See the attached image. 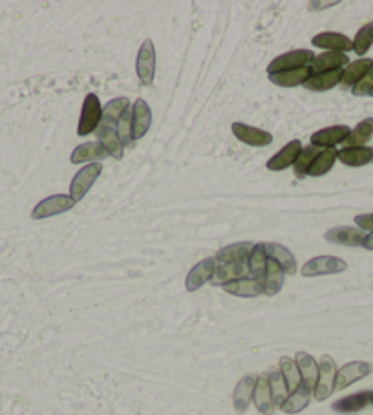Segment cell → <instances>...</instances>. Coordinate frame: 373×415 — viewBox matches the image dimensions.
Here are the masks:
<instances>
[{
    "label": "cell",
    "instance_id": "obj_1",
    "mask_svg": "<svg viewBox=\"0 0 373 415\" xmlns=\"http://www.w3.org/2000/svg\"><path fill=\"white\" fill-rule=\"evenodd\" d=\"M103 119V108L99 103V97L95 94H88L85 97V103H82V112L81 119H79V136H88V134L95 132L97 126L101 124Z\"/></svg>",
    "mask_w": 373,
    "mask_h": 415
},
{
    "label": "cell",
    "instance_id": "obj_2",
    "mask_svg": "<svg viewBox=\"0 0 373 415\" xmlns=\"http://www.w3.org/2000/svg\"><path fill=\"white\" fill-rule=\"evenodd\" d=\"M335 379H337V366L330 355H324L318 364V381L313 389L317 401H326L335 392Z\"/></svg>",
    "mask_w": 373,
    "mask_h": 415
},
{
    "label": "cell",
    "instance_id": "obj_3",
    "mask_svg": "<svg viewBox=\"0 0 373 415\" xmlns=\"http://www.w3.org/2000/svg\"><path fill=\"white\" fill-rule=\"evenodd\" d=\"M101 171H103L101 163H90V165H86L82 171H79L77 174H75V178L72 180V185H70V198H72L75 203L88 194V190H90L92 185L95 183V180L99 178Z\"/></svg>",
    "mask_w": 373,
    "mask_h": 415
},
{
    "label": "cell",
    "instance_id": "obj_4",
    "mask_svg": "<svg viewBox=\"0 0 373 415\" xmlns=\"http://www.w3.org/2000/svg\"><path fill=\"white\" fill-rule=\"evenodd\" d=\"M315 55L309 50H295V52L283 53V55L276 57L269 66H267V72L279 73V72H288V70H298L306 68V66L313 65Z\"/></svg>",
    "mask_w": 373,
    "mask_h": 415
},
{
    "label": "cell",
    "instance_id": "obj_5",
    "mask_svg": "<svg viewBox=\"0 0 373 415\" xmlns=\"http://www.w3.org/2000/svg\"><path fill=\"white\" fill-rule=\"evenodd\" d=\"M136 70H138L139 81L145 86H151L154 82L156 73V50L151 39H146L141 44L138 53V60H136Z\"/></svg>",
    "mask_w": 373,
    "mask_h": 415
},
{
    "label": "cell",
    "instance_id": "obj_6",
    "mask_svg": "<svg viewBox=\"0 0 373 415\" xmlns=\"http://www.w3.org/2000/svg\"><path fill=\"white\" fill-rule=\"evenodd\" d=\"M75 201L72 200L66 194H55V196H50L46 200H43L39 205L35 207L33 212H31V218L33 220H43V218H50V216L60 215L65 210L73 209Z\"/></svg>",
    "mask_w": 373,
    "mask_h": 415
},
{
    "label": "cell",
    "instance_id": "obj_7",
    "mask_svg": "<svg viewBox=\"0 0 373 415\" xmlns=\"http://www.w3.org/2000/svg\"><path fill=\"white\" fill-rule=\"evenodd\" d=\"M347 269V264L340 258L335 257H317L311 258L308 264L302 267V274L304 276H318V274H335L342 273Z\"/></svg>",
    "mask_w": 373,
    "mask_h": 415
},
{
    "label": "cell",
    "instance_id": "obj_8",
    "mask_svg": "<svg viewBox=\"0 0 373 415\" xmlns=\"http://www.w3.org/2000/svg\"><path fill=\"white\" fill-rule=\"evenodd\" d=\"M372 372H373L372 364H368V362H360V360H357V362L346 364V366H342L340 370H337V379H335V392H337V389L347 388V386L353 384V382H357V381H360V379L368 377Z\"/></svg>",
    "mask_w": 373,
    "mask_h": 415
},
{
    "label": "cell",
    "instance_id": "obj_9",
    "mask_svg": "<svg viewBox=\"0 0 373 415\" xmlns=\"http://www.w3.org/2000/svg\"><path fill=\"white\" fill-rule=\"evenodd\" d=\"M350 126L346 124H335V126H330V129L318 130L311 136V145L317 146V149H335V145H342V141L350 136Z\"/></svg>",
    "mask_w": 373,
    "mask_h": 415
},
{
    "label": "cell",
    "instance_id": "obj_10",
    "mask_svg": "<svg viewBox=\"0 0 373 415\" xmlns=\"http://www.w3.org/2000/svg\"><path fill=\"white\" fill-rule=\"evenodd\" d=\"M232 134H234L238 141L251 146H267L273 143V136L269 132L254 129V126H249V124L244 123H232Z\"/></svg>",
    "mask_w": 373,
    "mask_h": 415
},
{
    "label": "cell",
    "instance_id": "obj_11",
    "mask_svg": "<svg viewBox=\"0 0 373 415\" xmlns=\"http://www.w3.org/2000/svg\"><path fill=\"white\" fill-rule=\"evenodd\" d=\"M216 271V260L215 258H205L200 264L190 269V273L187 274V280H185V287H187V291H196L203 284L210 282L212 279V274Z\"/></svg>",
    "mask_w": 373,
    "mask_h": 415
},
{
    "label": "cell",
    "instance_id": "obj_12",
    "mask_svg": "<svg viewBox=\"0 0 373 415\" xmlns=\"http://www.w3.org/2000/svg\"><path fill=\"white\" fill-rule=\"evenodd\" d=\"M249 274V264H218L216 262V271L210 279V284L215 286H225L229 282H234V280L247 279Z\"/></svg>",
    "mask_w": 373,
    "mask_h": 415
},
{
    "label": "cell",
    "instance_id": "obj_13",
    "mask_svg": "<svg viewBox=\"0 0 373 415\" xmlns=\"http://www.w3.org/2000/svg\"><path fill=\"white\" fill-rule=\"evenodd\" d=\"M302 149H304V146H302V143L298 141V139L289 141L288 145L283 146L282 150H279V152L267 161V168L273 172H280L283 171V168H288L289 165H295V161L298 159V156H301Z\"/></svg>",
    "mask_w": 373,
    "mask_h": 415
},
{
    "label": "cell",
    "instance_id": "obj_14",
    "mask_svg": "<svg viewBox=\"0 0 373 415\" xmlns=\"http://www.w3.org/2000/svg\"><path fill=\"white\" fill-rule=\"evenodd\" d=\"M253 401L256 404L258 411L264 415H273L276 410V404L273 401V394H271L269 379H267V373L260 375L256 379V386H254Z\"/></svg>",
    "mask_w": 373,
    "mask_h": 415
},
{
    "label": "cell",
    "instance_id": "obj_15",
    "mask_svg": "<svg viewBox=\"0 0 373 415\" xmlns=\"http://www.w3.org/2000/svg\"><path fill=\"white\" fill-rule=\"evenodd\" d=\"M152 123V112L146 101L138 99L132 107V139H141Z\"/></svg>",
    "mask_w": 373,
    "mask_h": 415
},
{
    "label": "cell",
    "instance_id": "obj_16",
    "mask_svg": "<svg viewBox=\"0 0 373 415\" xmlns=\"http://www.w3.org/2000/svg\"><path fill=\"white\" fill-rule=\"evenodd\" d=\"M311 43H313V46L324 48V50H330V52L346 53L353 50V41L347 39L346 35L335 33V31H324V33L315 35Z\"/></svg>",
    "mask_w": 373,
    "mask_h": 415
},
{
    "label": "cell",
    "instance_id": "obj_17",
    "mask_svg": "<svg viewBox=\"0 0 373 415\" xmlns=\"http://www.w3.org/2000/svg\"><path fill=\"white\" fill-rule=\"evenodd\" d=\"M254 386H256V377L254 375H247L244 377L234 388V394H232V404H234V410L238 414H245L253 401V394H254Z\"/></svg>",
    "mask_w": 373,
    "mask_h": 415
},
{
    "label": "cell",
    "instance_id": "obj_18",
    "mask_svg": "<svg viewBox=\"0 0 373 415\" xmlns=\"http://www.w3.org/2000/svg\"><path fill=\"white\" fill-rule=\"evenodd\" d=\"M223 291L234 296H244V298H253V296L266 295L264 284L256 279H240L234 282H229L223 286Z\"/></svg>",
    "mask_w": 373,
    "mask_h": 415
},
{
    "label": "cell",
    "instance_id": "obj_19",
    "mask_svg": "<svg viewBox=\"0 0 373 415\" xmlns=\"http://www.w3.org/2000/svg\"><path fill=\"white\" fill-rule=\"evenodd\" d=\"M364 231L353 227H335L326 232V240L331 244L339 245H350V247H359L364 244Z\"/></svg>",
    "mask_w": 373,
    "mask_h": 415
},
{
    "label": "cell",
    "instance_id": "obj_20",
    "mask_svg": "<svg viewBox=\"0 0 373 415\" xmlns=\"http://www.w3.org/2000/svg\"><path fill=\"white\" fill-rule=\"evenodd\" d=\"M313 68L311 66H306V68L298 70H288V72H279L271 73L269 79L271 82H275L276 86H286V88H293V86H301L304 82H308L313 75Z\"/></svg>",
    "mask_w": 373,
    "mask_h": 415
},
{
    "label": "cell",
    "instance_id": "obj_21",
    "mask_svg": "<svg viewBox=\"0 0 373 415\" xmlns=\"http://www.w3.org/2000/svg\"><path fill=\"white\" fill-rule=\"evenodd\" d=\"M295 362L298 366V372L302 377V384L309 389H315L318 381V364L313 357L304 351H298L295 357Z\"/></svg>",
    "mask_w": 373,
    "mask_h": 415
},
{
    "label": "cell",
    "instance_id": "obj_22",
    "mask_svg": "<svg viewBox=\"0 0 373 415\" xmlns=\"http://www.w3.org/2000/svg\"><path fill=\"white\" fill-rule=\"evenodd\" d=\"M254 244L251 242H240V244H232L229 247H223L215 260L218 264H244L249 262V254L253 251Z\"/></svg>",
    "mask_w": 373,
    "mask_h": 415
},
{
    "label": "cell",
    "instance_id": "obj_23",
    "mask_svg": "<svg viewBox=\"0 0 373 415\" xmlns=\"http://www.w3.org/2000/svg\"><path fill=\"white\" fill-rule=\"evenodd\" d=\"M342 81V70H331V72L313 73L308 82H304L306 90L311 92H326L340 85Z\"/></svg>",
    "mask_w": 373,
    "mask_h": 415
},
{
    "label": "cell",
    "instance_id": "obj_24",
    "mask_svg": "<svg viewBox=\"0 0 373 415\" xmlns=\"http://www.w3.org/2000/svg\"><path fill=\"white\" fill-rule=\"evenodd\" d=\"M337 159L347 167H362L373 161V146H357V149H340Z\"/></svg>",
    "mask_w": 373,
    "mask_h": 415
},
{
    "label": "cell",
    "instance_id": "obj_25",
    "mask_svg": "<svg viewBox=\"0 0 373 415\" xmlns=\"http://www.w3.org/2000/svg\"><path fill=\"white\" fill-rule=\"evenodd\" d=\"M108 158V152L104 150V146L101 145L99 141H94V143H85V145H79L77 149L73 150L72 152V158H70V161L73 163V165H81V163H86V161H101V159Z\"/></svg>",
    "mask_w": 373,
    "mask_h": 415
},
{
    "label": "cell",
    "instance_id": "obj_26",
    "mask_svg": "<svg viewBox=\"0 0 373 415\" xmlns=\"http://www.w3.org/2000/svg\"><path fill=\"white\" fill-rule=\"evenodd\" d=\"M350 65V59H347L346 53H339V52H328V53H320L313 59V68L315 73H322V72H331V70H342V66Z\"/></svg>",
    "mask_w": 373,
    "mask_h": 415
},
{
    "label": "cell",
    "instance_id": "obj_27",
    "mask_svg": "<svg viewBox=\"0 0 373 415\" xmlns=\"http://www.w3.org/2000/svg\"><path fill=\"white\" fill-rule=\"evenodd\" d=\"M264 245H266L267 258L275 260L276 264L282 267L283 273H289V274L296 273V260L289 249H286L280 244H264Z\"/></svg>",
    "mask_w": 373,
    "mask_h": 415
},
{
    "label": "cell",
    "instance_id": "obj_28",
    "mask_svg": "<svg viewBox=\"0 0 373 415\" xmlns=\"http://www.w3.org/2000/svg\"><path fill=\"white\" fill-rule=\"evenodd\" d=\"M369 401H372V392H359L333 402V410L339 414H355L368 406Z\"/></svg>",
    "mask_w": 373,
    "mask_h": 415
},
{
    "label": "cell",
    "instance_id": "obj_29",
    "mask_svg": "<svg viewBox=\"0 0 373 415\" xmlns=\"http://www.w3.org/2000/svg\"><path fill=\"white\" fill-rule=\"evenodd\" d=\"M267 254H266V245L264 244H254L253 251L249 254V274L251 279H256L264 284L266 279V269H267Z\"/></svg>",
    "mask_w": 373,
    "mask_h": 415
},
{
    "label": "cell",
    "instance_id": "obj_30",
    "mask_svg": "<svg viewBox=\"0 0 373 415\" xmlns=\"http://www.w3.org/2000/svg\"><path fill=\"white\" fill-rule=\"evenodd\" d=\"M95 132H97V141L104 146L108 156H114L116 159L123 158V143L119 141L116 129H110V126L99 124Z\"/></svg>",
    "mask_w": 373,
    "mask_h": 415
},
{
    "label": "cell",
    "instance_id": "obj_31",
    "mask_svg": "<svg viewBox=\"0 0 373 415\" xmlns=\"http://www.w3.org/2000/svg\"><path fill=\"white\" fill-rule=\"evenodd\" d=\"M373 136V117L360 121L355 129L350 132V136L342 141L344 149H357V146H366L369 141V137Z\"/></svg>",
    "mask_w": 373,
    "mask_h": 415
},
{
    "label": "cell",
    "instance_id": "obj_32",
    "mask_svg": "<svg viewBox=\"0 0 373 415\" xmlns=\"http://www.w3.org/2000/svg\"><path fill=\"white\" fill-rule=\"evenodd\" d=\"M311 394H313V389L306 388V386L302 384L301 388L296 389V392L289 394V397L283 401L280 410H282L283 414H289V415L298 414V411H302L309 404V401H311Z\"/></svg>",
    "mask_w": 373,
    "mask_h": 415
},
{
    "label": "cell",
    "instance_id": "obj_33",
    "mask_svg": "<svg viewBox=\"0 0 373 415\" xmlns=\"http://www.w3.org/2000/svg\"><path fill=\"white\" fill-rule=\"evenodd\" d=\"M372 68H373L372 59H359L355 60V63H350L347 68L342 70V81L340 82H342L346 88L347 86H355Z\"/></svg>",
    "mask_w": 373,
    "mask_h": 415
},
{
    "label": "cell",
    "instance_id": "obj_34",
    "mask_svg": "<svg viewBox=\"0 0 373 415\" xmlns=\"http://www.w3.org/2000/svg\"><path fill=\"white\" fill-rule=\"evenodd\" d=\"M283 286V269L276 264L275 260H267L266 279H264V291L266 295L273 296L282 289Z\"/></svg>",
    "mask_w": 373,
    "mask_h": 415
},
{
    "label": "cell",
    "instance_id": "obj_35",
    "mask_svg": "<svg viewBox=\"0 0 373 415\" xmlns=\"http://www.w3.org/2000/svg\"><path fill=\"white\" fill-rule=\"evenodd\" d=\"M130 108L129 99L126 97H117L110 103H107V107L103 108V119H101V124L103 126H110V129H116L117 121L123 116V112Z\"/></svg>",
    "mask_w": 373,
    "mask_h": 415
},
{
    "label": "cell",
    "instance_id": "obj_36",
    "mask_svg": "<svg viewBox=\"0 0 373 415\" xmlns=\"http://www.w3.org/2000/svg\"><path fill=\"white\" fill-rule=\"evenodd\" d=\"M279 370H280V373H282L286 384H288L289 394H293V392H296V389L301 388L302 377H301V372H298V366H296L295 360L289 359V357H282V359H280V368Z\"/></svg>",
    "mask_w": 373,
    "mask_h": 415
},
{
    "label": "cell",
    "instance_id": "obj_37",
    "mask_svg": "<svg viewBox=\"0 0 373 415\" xmlns=\"http://www.w3.org/2000/svg\"><path fill=\"white\" fill-rule=\"evenodd\" d=\"M337 154H339V150L335 149H326L322 150L320 154L317 156V159L313 161L311 168H309L308 176L311 178H318V176H324L333 168L335 161H337Z\"/></svg>",
    "mask_w": 373,
    "mask_h": 415
},
{
    "label": "cell",
    "instance_id": "obj_38",
    "mask_svg": "<svg viewBox=\"0 0 373 415\" xmlns=\"http://www.w3.org/2000/svg\"><path fill=\"white\" fill-rule=\"evenodd\" d=\"M267 379H269L273 401H275L276 406H282L283 401L289 397L288 384H286V381H283L282 373H280V370H271V372L267 373Z\"/></svg>",
    "mask_w": 373,
    "mask_h": 415
},
{
    "label": "cell",
    "instance_id": "obj_39",
    "mask_svg": "<svg viewBox=\"0 0 373 415\" xmlns=\"http://www.w3.org/2000/svg\"><path fill=\"white\" fill-rule=\"evenodd\" d=\"M318 154H320V152H318L317 146L313 145L302 149L301 156H298V159L295 161V176L298 180H302L304 176H308L309 168H311V165H313V161L317 159Z\"/></svg>",
    "mask_w": 373,
    "mask_h": 415
},
{
    "label": "cell",
    "instance_id": "obj_40",
    "mask_svg": "<svg viewBox=\"0 0 373 415\" xmlns=\"http://www.w3.org/2000/svg\"><path fill=\"white\" fill-rule=\"evenodd\" d=\"M372 44H373V22H369V24H366V26H362L359 31H357L355 39H353V50H355L357 55H364Z\"/></svg>",
    "mask_w": 373,
    "mask_h": 415
},
{
    "label": "cell",
    "instance_id": "obj_41",
    "mask_svg": "<svg viewBox=\"0 0 373 415\" xmlns=\"http://www.w3.org/2000/svg\"><path fill=\"white\" fill-rule=\"evenodd\" d=\"M116 132H117V137H119V141L124 145H129L130 141H134L132 139V108H126V110L123 112V116L119 117V121H117L116 124Z\"/></svg>",
    "mask_w": 373,
    "mask_h": 415
},
{
    "label": "cell",
    "instance_id": "obj_42",
    "mask_svg": "<svg viewBox=\"0 0 373 415\" xmlns=\"http://www.w3.org/2000/svg\"><path fill=\"white\" fill-rule=\"evenodd\" d=\"M373 90V68L366 73L364 77L360 79L355 86H353V95L357 97H362V95H369V92Z\"/></svg>",
    "mask_w": 373,
    "mask_h": 415
},
{
    "label": "cell",
    "instance_id": "obj_43",
    "mask_svg": "<svg viewBox=\"0 0 373 415\" xmlns=\"http://www.w3.org/2000/svg\"><path fill=\"white\" fill-rule=\"evenodd\" d=\"M355 223L360 227V231L373 232V212L372 215H360L355 218Z\"/></svg>",
    "mask_w": 373,
    "mask_h": 415
},
{
    "label": "cell",
    "instance_id": "obj_44",
    "mask_svg": "<svg viewBox=\"0 0 373 415\" xmlns=\"http://www.w3.org/2000/svg\"><path fill=\"white\" fill-rule=\"evenodd\" d=\"M362 247H366L368 251H373V232H369L368 236L364 238V244H362Z\"/></svg>",
    "mask_w": 373,
    "mask_h": 415
},
{
    "label": "cell",
    "instance_id": "obj_45",
    "mask_svg": "<svg viewBox=\"0 0 373 415\" xmlns=\"http://www.w3.org/2000/svg\"><path fill=\"white\" fill-rule=\"evenodd\" d=\"M369 402H372V404H373V392H372V401H369Z\"/></svg>",
    "mask_w": 373,
    "mask_h": 415
},
{
    "label": "cell",
    "instance_id": "obj_46",
    "mask_svg": "<svg viewBox=\"0 0 373 415\" xmlns=\"http://www.w3.org/2000/svg\"><path fill=\"white\" fill-rule=\"evenodd\" d=\"M369 95H373V90H372V92H369Z\"/></svg>",
    "mask_w": 373,
    "mask_h": 415
}]
</instances>
